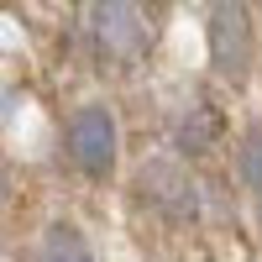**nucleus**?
<instances>
[{"mask_svg": "<svg viewBox=\"0 0 262 262\" xmlns=\"http://www.w3.org/2000/svg\"><path fill=\"white\" fill-rule=\"evenodd\" d=\"M205 48H210V69L226 84H242L257 63V32L242 0H215L205 16Z\"/></svg>", "mask_w": 262, "mask_h": 262, "instance_id": "f257e3e1", "label": "nucleus"}, {"mask_svg": "<svg viewBox=\"0 0 262 262\" xmlns=\"http://www.w3.org/2000/svg\"><path fill=\"white\" fill-rule=\"evenodd\" d=\"M37 262H95V252H90V242H84V231H79V226L53 221L48 231H42Z\"/></svg>", "mask_w": 262, "mask_h": 262, "instance_id": "423d86ee", "label": "nucleus"}, {"mask_svg": "<svg viewBox=\"0 0 262 262\" xmlns=\"http://www.w3.org/2000/svg\"><path fill=\"white\" fill-rule=\"evenodd\" d=\"M173 142H179V152H189V158H205V152L221 142V116H215V105L189 100L179 111V121H173Z\"/></svg>", "mask_w": 262, "mask_h": 262, "instance_id": "39448f33", "label": "nucleus"}, {"mask_svg": "<svg viewBox=\"0 0 262 262\" xmlns=\"http://www.w3.org/2000/svg\"><path fill=\"white\" fill-rule=\"evenodd\" d=\"M236 168H242V184L252 189V200L262 205V121L242 131V147H236Z\"/></svg>", "mask_w": 262, "mask_h": 262, "instance_id": "0eeeda50", "label": "nucleus"}, {"mask_svg": "<svg viewBox=\"0 0 262 262\" xmlns=\"http://www.w3.org/2000/svg\"><path fill=\"white\" fill-rule=\"evenodd\" d=\"M90 37H95L100 63H111V69H137L147 58V48H152L147 21H142V11L131 6V0H95Z\"/></svg>", "mask_w": 262, "mask_h": 262, "instance_id": "20e7f679", "label": "nucleus"}, {"mask_svg": "<svg viewBox=\"0 0 262 262\" xmlns=\"http://www.w3.org/2000/svg\"><path fill=\"white\" fill-rule=\"evenodd\" d=\"M63 147H69V163L84 179H111V168L121 158V126L105 105H79L63 126Z\"/></svg>", "mask_w": 262, "mask_h": 262, "instance_id": "7ed1b4c3", "label": "nucleus"}, {"mask_svg": "<svg viewBox=\"0 0 262 262\" xmlns=\"http://www.w3.org/2000/svg\"><path fill=\"white\" fill-rule=\"evenodd\" d=\"M137 200L168 226H194L200 221V184L173 158H147L137 168Z\"/></svg>", "mask_w": 262, "mask_h": 262, "instance_id": "f03ea898", "label": "nucleus"}]
</instances>
